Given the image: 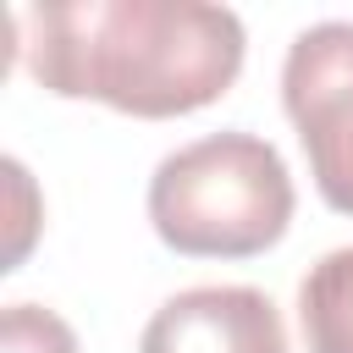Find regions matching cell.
<instances>
[{
    "instance_id": "cell-4",
    "label": "cell",
    "mask_w": 353,
    "mask_h": 353,
    "mask_svg": "<svg viewBox=\"0 0 353 353\" xmlns=\"http://www.w3.org/2000/svg\"><path fill=\"white\" fill-rule=\"evenodd\" d=\"M138 353H287V325L259 287L215 281L165 298L149 314Z\"/></svg>"
},
{
    "instance_id": "cell-6",
    "label": "cell",
    "mask_w": 353,
    "mask_h": 353,
    "mask_svg": "<svg viewBox=\"0 0 353 353\" xmlns=\"http://www.w3.org/2000/svg\"><path fill=\"white\" fill-rule=\"evenodd\" d=\"M0 353H77V336L55 309L11 303L0 320Z\"/></svg>"
},
{
    "instance_id": "cell-1",
    "label": "cell",
    "mask_w": 353,
    "mask_h": 353,
    "mask_svg": "<svg viewBox=\"0 0 353 353\" xmlns=\"http://www.w3.org/2000/svg\"><path fill=\"white\" fill-rule=\"evenodd\" d=\"M11 39L39 88L127 116H188L243 72V17L204 0H55L17 6Z\"/></svg>"
},
{
    "instance_id": "cell-2",
    "label": "cell",
    "mask_w": 353,
    "mask_h": 353,
    "mask_svg": "<svg viewBox=\"0 0 353 353\" xmlns=\"http://www.w3.org/2000/svg\"><path fill=\"white\" fill-rule=\"evenodd\" d=\"M149 221L165 248L193 259H248L281 243L292 176L270 138L210 132L171 149L149 176Z\"/></svg>"
},
{
    "instance_id": "cell-5",
    "label": "cell",
    "mask_w": 353,
    "mask_h": 353,
    "mask_svg": "<svg viewBox=\"0 0 353 353\" xmlns=\"http://www.w3.org/2000/svg\"><path fill=\"white\" fill-rule=\"evenodd\" d=\"M298 325L309 353H353V243L309 265L298 281Z\"/></svg>"
},
{
    "instance_id": "cell-3",
    "label": "cell",
    "mask_w": 353,
    "mask_h": 353,
    "mask_svg": "<svg viewBox=\"0 0 353 353\" xmlns=\"http://www.w3.org/2000/svg\"><path fill=\"white\" fill-rule=\"evenodd\" d=\"M281 105L298 127L320 199L353 215V22L331 17L287 44Z\"/></svg>"
}]
</instances>
